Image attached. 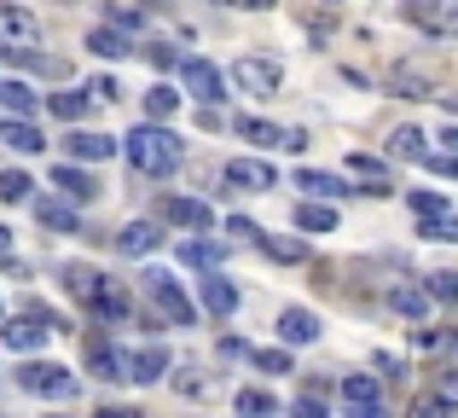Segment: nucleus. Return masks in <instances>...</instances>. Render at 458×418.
Segmentation results:
<instances>
[{
  "mask_svg": "<svg viewBox=\"0 0 458 418\" xmlns=\"http://www.w3.org/2000/svg\"><path fill=\"white\" fill-rule=\"evenodd\" d=\"M128 163L140 175H151V181H168L180 169V134H168L163 123H140L128 134Z\"/></svg>",
  "mask_w": 458,
  "mask_h": 418,
  "instance_id": "nucleus-1",
  "label": "nucleus"
},
{
  "mask_svg": "<svg viewBox=\"0 0 458 418\" xmlns=\"http://www.w3.org/2000/svg\"><path fill=\"white\" fill-rule=\"evenodd\" d=\"M140 291H146L151 303H157V314H163L168 326H191V320H198L191 296L180 291V279H174L168 268H146V273H140Z\"/></svg>",
  "mask_w": 458,
  "mask_h": 418,
  "instance_id": "nucleus-2",
  "label": "nucleus"
},
{
  "mask_svg": "<svg viewBox=\"0 0 458 418\" xmlns=\"http://www.w3.org/2000/svg\"><path fill=\"white\" fill-rule=\"evenodd\" d=\"M284 81V70H279V58H256V53H244L233 64V88L238 93H250V99H273V88Z\"/></svg>",
  "mask_w": 458,
  "mask_h": 418,
  "instance_id": "nucleus-3",
  "label": "nucleus"
},
{
  "mask_svg": "<svg viewBox=\"0 0 458 418\" xmlns=\"http://www.w3.org/2000/svg\"><path fill=\"white\" fill-rule=\"evenodd\" d=\"M18 384L30 389V396H53V401L76 396V372H70V366H58V361H30L18 372Z\"/></svg>",
  "mask_w": 458,
  "mask_h": 418,
  "instance_id": "nucleus-4",
  "label": "nucleus"
},
{
  "mask_svg": "<svg viewBox=\"0 0 458 418\" xmlns=\"http://www.w3.org/2000/svg\"><path fill=\"white\" fill-rule=\"evenodd\" d=\"M180 88H186L191 99L215 105V99H226V70L209 64V58H186V64H180Z\"/></svg>",
  "mask_w": 458,
  "mask_h": 418,
  "instance_id": "nucleus-5",
  "label": "nucleus"
},
{
  "mask_svg": "<svg viewBox=\"0 0 458 418\" xmlns=\"http://www.w3.org/2000/svg\"><path fill=\"white\" fill-rule=\"evenodd\" d=\"M41 41V18L30 6H0V53H23Z\"/></svg>",
  "mask_w": 458,
  "mask_h": 418,
  "instance_id": "nucleus-6",
  "label": "nucleus"
},
{
  "mask_svg": "<svg viewBox=\"0 0 458 418\" xmlns=\"http://www.w3.org/2000/svg\"><path fill=\"white\" fill-rule=\"evenodd\" d=\"M343 418H389V413H383L377 378H366V372L343 378Z\"/></svg>",
  "mask_w": 458,
  "mask_h": 418,
  "instance_id": "nucleus-7",
  "label": "nucleus"
},
{
  "mask_svg": "<svg viewBox=\"0 0 458 418\" xmlns=\"http://www.w3.org/2000/svg\"><path fill=\"white\" fill-rule=\"evenodd\" d=\"M406 18L429 35H458V0H401Z\"/></svg>",
  "mask_w": 458,
  "mask_h": 418,
  "instance_id": "nucleus-8",
  "label": "nucleus"
},
{
  "mask_svg": "<svg viewBox=\"0 0 458 418\" xmlns=\"http://www.w3.org/2000/svg\"><path fill=\"white\" fill-rule=\"evenodd\" d=\"M47 331H58V320L41 314V308H35V314H18V320H0V337H6L12 349H41Z\"/></svg>",
  "mask_w": 458,
  "mask_h": 418,
  "instance_id": "nucleus-9",
  "label": "nucleus"
},
{
  "mask_svg": "<svg viewBox=\"0 0 458 418\" xmlns=\"http://www.w3.org/2000/svg\"><path fill=\"white\" fill-rule=\"evenodd\" d=\"M88 308H93L99 320H128V314H134V296H128L123 279H105V273H99V285H93Z\"/></svg>",
  "mask_w": 458,
  "mask_h": 418,
  "instance_id": "nucleus-10",
  "label": "nucleus"
},
{
  "mask_svg": "<svg viewBox=\"0 0 458 418\" xmlns=\"http://www.w3.org/2000/svg\"><path fill=\"white\" fill-rule=\"evenodd\" d=\"M226 186H238V192H273V186H279V175H273V163L233 158V163H226Z\"/></svg>",
  "mask_w": 458,
  "mask_h": 418,
  "instance_id": "nucleus-11",
  "label": "nucleus"
},
{
  "mask_svg": "<svg viewBox=\"0 0 458 418\" xmlns=\"http://www.w3.org/2000/svg\"><path fill=\"white\" fill-rule=\"evenodd\" d=\"M88 372L105 378V384H128V354L111 349L105 337H93V343H88Z\"/></svg>",
  "mask_w": 458,
  "mask_h": 418,
  "instance_id": "nucleus-12",
  "label": "nucleus"
},
{
  "mask_svg": "<svg viewBox=\"0 0 458 418\" xmlns=\"http://www.w3.org/2000/svg\"><path fill=\"white\" fill-rule=\"evenodd\" d=\"M168 372V349L163 343H146V349L128 354V384H157Z\"/></svg>",
  "mask_w": 458,
  "mask_h": 418,
  "instance_id": "nucleus-13",
  "label": "nucleus"
},
{
  "mask_svg": "<svg viewBox=\"0 0 458 418\" xmlns=\"http://www.w3.org/2000/svg\"><path fill=\"white\" fill-rule=\"evenodd\" d=\"M163 215H168L174 226H186V233H209V226H215V215H209V204H203V198H168Z\"/></svg>",
  "mask_w": 458,
  "mask_h": 418,
  "instance_id": "nucleus-14",
  "label": "nucleus"
},
{
  "mask_svg": "<svg viewBox=\"0 0 458 418\" xmlns=\"http://www.w3.org/2000/svg\"><path fill=\"white\" fill-rule=\"evenodd\" d=\"M53 186H64V198H70V204H93V198H99V181H93V175H81L76 163L53 169Z\"/></svg>",
  "mask_w": 458,
  "mask_h": 418,
  "instance_id": "nucleus-15",
  "label": "nucleus"
},
{
  "mask_svg": "<svg viewBox=\"0 0 458 418\" xmlns=\"http://www.w3.org/2000/svg\"><path fill=\"white\" fill-rule=\"evenodd\" d=\"M116 151H123V146H116L111 134H70V158H76V163H111Z\"/></svg>",
  "mask_w": 458,
  "mask_h": 418,
  "instance_id": "nucleus-16",
  "label": "nucleus"
},
{
  "mask_svg": "<svg viewBox=\"0 0 458 418\" xmlns=\"http://www.w3.org/2000/svg\"><path fill=\"white\" fill-rule=\"evenodd\" d=\"M157 244H163V233H157L151 221H128L123 233H116V250H123V256H151Z\"/></svg>",
  "mask_w": 458,
  "mask_h": 418,
  "instance_id": "nucleus-17",
  "label": "nucleus"
},
{
  "mask_svg": "<svg viewBox=\"0 0 458 418\" xmlns=\"http://www.w3.org/2000/svg\"><path fill=\"white\" fill-rule=\"evenodd\" d=\"M279 337L284 343H319V314H308V308H284V314H279Z\"/></svg>",
  "mask_w": 458,
  "mask_h": 418,
  "instance_id": "nucleus-18",
  "label": "nucleus"
},
{
  "mask_svg": "<svg viewBox=\"0 0 458 418\" xmlns=\"http://www.w3.org/2000/svg\"><path fill=\"white\" fill-rule=\"evenodd\" d=\"M88 53H99V58H128V53H134V35L116 30V23H105V30L88 35Z\"/></svg>",
  "mask_w": 458,
  "mask_h": 418,
  "instance_id": "nucleus-19",
  "label": "nucleus"
},
{
  "mask_svg": "<svg viewBox=\"0 0 458 418\" xmlns=\"http://www.w3.org/2000/svg\"><path fill=\"white\" fill-rule=\"evenodd\" d=\"M180 261H186V268H203V273H215L226 261V250L215 244V238H186V244H180Z\"/></svg>",
  "mask_w": 458,
  "mask_h": 418,
  "instance_id": "nucleus-20",
  "label": "nucleus"
},
{
  "mask_svg": "<svg viewBox=\"0 0 458 418\" xmlns=\"http://www.w3.org/2000/svg\"><path fill=\"white\" fill-rule=\"evenodd\" d=\"M348 169L360 175V181H366V192L371 198H383V192H394V181H389V169H383L377 158H366V151H354V158H348Z\"/></svg>",
  "mask_w": 458,
  "mask_h": 418,
  "instance_id": "nucleus-21",
  "label": "nucleus"
},
{
  "mask_svg": "<svg viewBox=\"0 0 458 418\" xmlns=\"http://www.w3.org/2000/svg\"><path fill=\"white\" fill-rule=\"evenodd\" d=\"M35 221L47 233H76V204H58V198H35Z\"/></svg>",
  "mask_w": 458,
  "mask_h": 418,
  "instance_id": "nucleus-22",
  "label": "nucleus"
},
{
  "mask_svg": "<svg viewBox=\"0 0 458 418\" xmlns=\"http://www.w3.org/2000/svg\"><path fill=\"white\" fill-rule=\"evenodd\" d=\"M389 308H394L401 320H412V326H418V320L429 314V291H418V285H394V291H389Z\"/></svg>",
  "mask_w": 458,
  "mask_h": 418,
  "instance_id": "nucleus-23",
  "label": "nucleus"
},
{
  "mask_svg": "<svg viewBox=\"0 0 458 418\" xmlns=\"http://www.w3.org/2000/svg\"><path fill=\"white\" fill-rule=\"evenodd\" d=\"M35 105H41V93H35L30 81H0V111L6 116H30Z\"/></svg>",
  "mask_w": 458,
  "mask_h": 418,
  "instance_id": "nucleus-24",
  "label": "nucleus"
},
{
  "mask_svg": "<svg viewBox=\"0 0 458 418\" xmlns=\"http://www.w3.org/2000/svg\"><path fill=\"white\" fill-rule=\"evenodd\" d=\"M389 88H394V99H436L429 76H418V70H406V64L389 70Z\"/></svg>",
  "mask_w": 458,
  "mask_h": 418,
  "instance_id": "nucleus-25",
  "label": "nucleus"
},
{
  "mask_svg": "<svg viewBox=\"0 0 458 418\" xmlns=\"http://www.w3.org/2000/svg\"><path fill=\"white\" fill-rule=\"evenodd\" d=\"M0 140H6L12 151H41V146H47L41 128H35L30 116H12V123H0Z\"/></svg>",
  "mask_w": 458,
  "mask_h": 418,
  "instance_id": "nucleus-26",
  "label": "nucleus"
},
{
  "mask_svg": "<svg viewBox=\"0 0 458 418\" xmlns=\"http://www.w3.org/2000/svg\"><path fill=\"white\" fill-rule=\"evenodd\" d=\"M203 308H209L215 320H233L238 314V291L226 279H203Z\"/></svg>",
  "mask_w": 458,
  "mask_h": 418,
  "instance_id": "nucleus-27",
  "label": "nucleus"
},
{
  "mask_svg": "<svg viewBox=\"0 0 458 418\" xmlns=\"http://www.w3.org/2000/svg\"><path fill=\"white\" fill-rule=\"evenodd\" d=\"M296 186L313 192V198H348V192H354V186H343V175H325V169H302Z\"/></svg>",
  "mask_w": 458,
  "mask_h": 418,
  "instance_id": "nucleus-28",
  "label": "nucleus"
},
{
  "mask_svg": "<svg viewBox=\"0 0 458 418\" xmlns=\"http://www.w3.org/2000/svg\"><path fill=\"white\" fill-rule=\"evenodd\" d=\"M424 128H394L389 134V158H412V163H424L429 158V146H424Z\"/></svg>",
  "mask_w": 458,
  "mask_h": 418,
  "instance_id": "nucleus-29",
  "label": "nucleus"
},
{
  "mask_svg": "<svg viewBox=\"0 0 458 418\" xmlns=\"http://www.w3.org/2000/svg\"><path fill=\"white\" fill-rule=\"evenodd\" d=\"M238 418H279V401H273V389H238Z\"/></svg>",
  "mask_w": 458,
  "mask_h": 418,
  "instance_id": "nucleus-30",
  "label": "nucleus"
},
{
  "mask_svg": "<svg viewBox=\"0 0 458 418\" xmlns=\"http://www.w3.org/2000/svg\"><path fill=\"white\" fill-rule=\"evenodd\" d=\"M261 256L279 261V268H296V261H308V244L302 238H261Z\"/></svg>",
  "mask_w": 458,
  "mask_h": 418,
  "instance_id": "nucleus-31",
  "label": "nucleus"
},
{
  "mask_svg": "<svg viewBox=\"0 0 458 418\" xmlns=\"http://www.w3.org/2000/svg\"><path fill=\"white\" fill-rule=\"evenodd\" d=\"M174 111H180V88H168V81H157V88L146 93V116H151V123H168Z\"/></svg>",
  "mask_w": 458,
  "mask_h": 418,
  "instance_id": "nucleus-32",
  "label": "nucleus"
},
{
  "mask_svg": "<svg viewBox=\"0 0 458 418\" xmlns=\"http://www.w3.org/2000/svg\"><path fill=\"white\" fill-rule=\"evenodd\" d=\"M238 134L250 140V146H284V128H273V123H261V116H238Z\"/></svg>",
  "mask_w": 458,
  "mask_h": 418,
  "instance_id": "nucleus-33",
  "label": "nucleus"
},
{
  "mask_svg": "<svg viewBox=\"0 0 458 418\" xmlns=\"http://www.w3.org/2000/svg\"><path fill=\"white\" fill-rule=\"evenodd\" d=\"M296 226H302V233H336V209L302 204V209H296Z\"/></svg>",
  "mask_w": 458,
  "mask_h": 418,
  "instance_id": "nucleus-34",
  "label": "nucleus"
},
{
  "mask_svg": "<svg viewBox=\"0 0 458 418\" xmlns=\"http://www.w3.org/2000/svg\"><path fill=\"white\" fill-rule=\"evenodd\" d=\"M30 175L23 169H0V204H23V198H30Z\"/></svg>",
  "mask_w": 458,
  "mask_h": 418,
  "instance_id": "nucleus-35",
  "label": "nucleus"
},
{
  "mask_svg": "<svg viewBox=\"0 0 458 418\" xmlns=\"http://www.w3.org/2000/svg\"><path fill=\"white\" fill-rule=\"evenodd\" d=\"M424 238H441V244H458V215L441 209V215H424Z\"/></svg>",
  "mask_w": 458,
  "mask_h": 418,
  "instance_id": "nucleus-36",
  "label": "nucleus"
},
{
  "mask_svg": "<svg viewBox=\"0 0 458 418\" xmlns=\"http://www.w3.org/2000/svg\"><path fill=\"white\" fill-rule=\"evenodd\" d=\"M291 418H331L325 389H302V396H296V407H291Z\"/></svg>",
  "mask_w": 458,
  "mask_h": 418,
  "instance_id": "nucleus-37",
  "label": "nucleus"
},
{
  "mask_svg": "<svg viewBox=\"0 0 458 418\" xmlns=\"http://www.w3.org/2000/svg\"><path fill=\"white\" fill-rule=\"evenodd\" d=\"M64 285H70V296H81V303H88V296H93V285H99V273L76 261V268H64Z\"/></svg>",
  "mask_w": 458,
  "mask_h": 418,
  "instance_id": "nucleus-38",
  "label": "nucleus"
},
{
  "mask_svg": "<svg viewBox=\"0 0 458 418\" xmlns=\"http://www.w3.org/2000/svg\"><path fill=\"white\" fill-rule=\"evenodd\" d=\"M47 105H53V116H64V123H76V116L88 111V93H53Z\"/></svg>",
  "mask_w": 458,
  "mask_h": 418,
  "instance_id": "nucleus-39",
  "label": "nucleus"
},
{
  "mask_svg": "<svg viewBox=\"0 0 458 418\" xmlns=\"http://www.w3.org/2000/svg\"><path fill=\"white\" fill-rule=\"evenodd\" d=\"M429 303H458V273H429Z\"/></svg>",
  "mask_w": 458,
  "mask_h": 418,
  "instance_id": "nucleus-40",
  "label": "nucleus"
},
{
  "mask_svg": "<svg viewBox=\"0 0 458 418\" xmlns=\"http://www.w3.org/2000/svg\"><path fill=\"white\" fill-rule=\"evenodd\" d=\"M256 366L279 378V372H291V354H284V349H256Z\"/></svg>",
  "mask_w": 458,
  "mask_h": 418,
  "instance_id": "nucleus-41",
  "label": "nucleus"
},
{
  "mask_svg": "<svg viewBox=\"0 0 458 418\" xmlns=\"http://www.w3.org/2000/svg\"><path fill=\"white\" fill-rule=\"evenodd\" d=\"M412 209L418 215H441V209H447V198H441V192H412Z\"/></svg>",
  "mask_w": 458,
  "mask_h": 418,
  "instance_id": "nucleus-42",
  "label": "nucleus"
},
{
  "mask_svg": "<svg viewBox=\"0 0 458 418\" xmlns=\"http://www.w3.org/2000/svg\"><path fill=\"white\" fill-rule=\"evenodd\" d=\"M412 418H447V396H429V401H418V413Z\"/></svg>",
  "mask_w": 458,
  "mask_h": 418,
  "instance_id": "nucleus-43",
  "label": "nucleus"
},
{
  "mask_svg": "<svg viewBox=\"0 0 458 418\" xmlns=\"http://www.w3.org/2000/svg\"><path fill=\"white\" fill-rule=\"evenodd\" d=\"M111 23H116V30H128V35H134V30H140V12H128V6H111Z\"/></svg>",
  "mask_w": 458,
  "mask_h": 418,
  "instance_id": "nucleus-44",
  "label": "nucleus"
},
{
  "mask_svg": "<svg viewBox=\"0 0 458 418\" xmlns=\"http://www.w3.org/2000/svg\"><path fill=\"white\" fill-rule=\"evenodd\" d=\"M88 93H93V99H99V105H111V99H116V81H111V76H99V81H93Z\"/></svg>",
  "mask_w": 458,
  "mask_h": 418,
  "instance_id": "nucleus-45",
  "label": "nucleus"
},
{
  "mask_svg": "<svg viewBox=\"0 0 458 418\" xmlns=\"http://www.w3.org/2000/svg\"><path fill=\"white\" fill-rule=\"evenodd\" d=\"M226 233H238V238H256L261 226H256V221H244V215H233V221H226Z\"/></svg>",
  "mask_w": 458,
  "mask_h": 418,
  "instance_id": "nucleus-46",
  "label": "nucleus"
},
{
  "mask_svg": "<svg viewBox=\"0 0 458 418\" xmlns=\"http://www.w3.org/2000/svg\"><path fill=\"white\" fill-rule=\"evenodd\" d=\"M412 343H418V349H441V343H447V331H418Z\"/></svg>",
  "mask_w": 458,
  "mask_h": 418,
  "instance_id": "nucleus-47",
  "label": "nucleus"
},
{
  "mask_svg": "<svg viewBox=\"0 0 458 418\" xmlns=\"http://www.w3.org/2000/svg\"><path fill=\"white\" fill-rule=\"evenodd\" d=\"M441 151H447V158H458V128H447V134H441Z\"/></svg>",
  "mask_w": 458,
  "mask_h": 418,
  "instance_id": "nucleus-48",
  "label": "nucleus"
},
{
  "mask_svg": "<svg viewBox=\"0 0 458 418\" xmlns=\"http://www.w3.org/2000/svg\"><path fill=\"white\" fill-rule=\"evenodd\" d=\"M93 418H140V413H128V407H99Z\"/></svg>",
  "mask_w": 458,
  "mask_h": 418,
  "instance_id": "nucleus-49",
  "label": "nucleus"
},
{
  "mask_svg": "<svg viewBox=\"0 0 458 418\" xmlns=\"http://www.w3.org/2000/svg\"><path fill=\"white\" fill-rule=\"evenodd\" d=\"M238 6H256V12H267V6H273V0H238Z\"/></svg>",
  "mask_w": 458,
  "mask_h": 418,
  "instance_id": "nucleus-50",
  "label": "nucleus"
},
{
  "mask_svg": "<svg viewBox=\"0 0 458 418\" xmlns=\"http://www.w3.org/2000/svg\"><path fill=\"white\" fill-rule=\"evenodd\" d=\"M6 250H12V233H6V226H0V256H6Z\"/></svg>",
  "mask_w": 458,
  "mask_h": 418,
  "instance_id": "nucleus-51",
  "label": "nucleus"
},
{
  "mask_svg": "<svg viewBox=\"0 0 458 418\" xmlns=\"http://www.w3.org/2000/svg\"><path fill=\"white\" fill-rule=\"evenodd\" d=\"M441 99H447V111H453V116H458V93H441Z\"/></svg>",
  "mask_w": 458,
  "mask_h": 418,
  "instance_id": "nucleus-52",
  "label": "nucleus"
},
{
  "mask_svg": "<svg viewBox=\"0 0 458 418\" xmlns=\"http://www.w3.org/2000/svg\"><path fill=\"white\" fill-rule=\"evenodd\" d=\"M447 396H458V372H447Z\"/></svg>",
  "mask_w": 458,
  "mask_h": 418,
  "instance_id": "nucleus-53",
  "label": "nucleus"
},
{
  "mask_svg": "<svg viewBox=\"0 0 458 418\" xmlns=\"http://www.w3.org/2000/svg\"><path fill=\"white\" fill-rule=\"evenodd\" d=\"M0 320H6V303H0Z\"/></svg>",
  "mask_w": 458,
  "mask_h": 418,
  "instance_id": "nucleus-54",
  "label": "nucleus"
},
{
  "mask_svg": "<svg viewBox=\"0 0 458 418\" xmlns=\"http://www.w3.org/2000/svg\"><path fill=\"white\" fill-rule=\"evenodd\" d=\"M331 6H336V0H331Z\"/></svg>",
  "mask_w": 458,
  "mask_h": 418,
  "instance_id": "nucleus-55",
  "label": "nucleus"
}]
</instances>
